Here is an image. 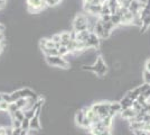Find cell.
I'll use <instances>...</instances> for the list:
<instances>
[{
    "instance_id": "1",
    "label": "cell",
    "mask_w": 150,
    "mask_h": 135,
    "mask_svg": "<svg viewBox=\"0 0 150 135\" xmlns=\"http://www.w3.org/2000/svg\"><path fill=\"white\" fill-rule=\"evenodd\" d=\"M91 108L100 116L101 119L106 117V116H112V117H114L115 114L121 113V110H122L120 101H114V103H111V101L98 103L92 105Z\"/></svg>"
},
{
    "instance_id": "2",
    "label": "cell",
    "mask_w": 150,
    "mask_h": 135,
    "mask_svg": "<svg viewBox=\"0 0 150 135\" xmlns=\"http://www.w3.org/2000/svg\"><path fill=\"white\" fill-rule=\"evenodd\" d=\"M82 69L85 71L93 72V73H95L98 77H100V78L105 77V74L108 73V71H109L108 65H106V63L104 62V60H103V58H102L101 55H99V56L96 58V61L94 62V64L83 65Z\"/></svg>"
},
{
    "instance_id": "3",
    "label": "cell",
    "mask_w": 150,
    "mask_h": 135,
    "mask_svg": "<svg viewBox=\"0 0 150 135\" xmlns=\"http://www.w3.org/2000/svg\"><path fill=\"white\" fill-rule=\"evenodd\" d=\"M45 61L50 66H56L61 69H69V62H67L62 55H46Z\"/></svg>"
},
{
    "instance_id": "4",
    "label": "cell",
    "mask_w": 150,
    "mask_h": 135,
    "mask_svg": "<svg viewBox=\"0 0 150 135\" xmlns=\"http://www.w3.org/2000/svg\"><path fill=\"white\" fill-rule=\"evenodd\" d=\"M88 28V17L85 14H77L73 19V29L76 32L85 31Z\"/></svg>"
},
{
    "instance_id": "5",
    "label": "cell",
    "mask_w": 150,
    "mask_h": 135,
    "mask_svg": "<svg viewBox=\"0 0 150 135\" xmlns=\"http://www.w3.org/2000/svg\"><path fill=\"white\" fill-rule=\"evenodd\" d=\"M27 10L30 14H39L46 8L45 0H26Z\"/></svg>"
},
{
    "instance_id": "6",
    "label": "cell",
    "mask_w": 150,
    "mask_h": 135,
    "mask_svg": "<svg viewBox=\"0 0 150 135\" xmlns=\"http://www.w3.org/2000/svg\"><path fill=\"white\" fill-rule=\"evenodd\" d=\"M75 122L79 126H81L83 129H90L92 126V123L88 121V118L86 117V107L82 108V109L77 110L76 115H75Z\"/></svg>"
},
{
    "instance_id": "7",
    "label": "cell",
    "mask_w": 150,
    "mask_h": 135,
    "mask_svg": "<svg viewBox=\"0 0 150 135\" xmlns=\"http://www.w3.org/2000/svg\"><path fill=\"white\" fill-rule=\"evenodd\" d=\"M10 95H11L13 103L20 99V98H37L36 94L31 89H29V88H21V89H18L16 90V91H13V92H11Z\"/></svg>"
},
{
    "instance_id": "8",
    "label": "cell",
    "mask_w": 150,
    "mask_h": 135,
    "mask_svg": "<svg viewBox=\"0 0 150 135\" xmlns=\"http://www.w3.org/2000/svg\"><path fill=\"white\" fill-rule=\"evenodd\" d=\"M88 132H90L92 135H112L111 129L103 126L100 122L93 124L90 129H88Z\"/></svg>"
},
{
    "instance_id": "9",
    "label": "cell",
    "mask_w": 150,
    "mask_h": 135,
    "mask_svg": "<svg viewBox=\"0 0 150 135\" xmlns=\"http://www.w3.org/2000/svg\"><path fill=\"white\" fill-rule=\"evenodd\" d=\"M83 8L91 16L100 17L102 10V4H91V2H83Z\"/></svg>"
},
{
    "instance_id": "10",
    "label": "cell",
    "mask_w": 150,
    "mask_h": 135,
    "mask_svg": "<svg viewBox=\"0 0 150 135\" xmlns=\"http://www.w3.org/2000/svg\"><path fill=\"white\" fill-rule=\"evenodd\" d=\"M100 37L95 34L94 32H91L90 34V36H88V41L85 42V44H86V47H88V50L90 49H99V46H100Z\"/></svg>"
},
{
    "instance_id": "11",
    "label": "cell",
    "mask_w": 150,
    "mask_h": 135,
    "mask_svg": "<svg viewBox=\"0 0 150 135\" xmlns=\"http://www.w3.org/2000/svg\"><path fill=\"white\" fill-rule=\"evenodd\" d=\"M40 111H42V108H39V109L37 110V113L35 114V116H34L33 118H30L29 129H31V131H40V129H42V124H40V119H39Z\"/></svg>"
},
{
    "instance_id": "12",
    "label": "cell",
    "mask_w": 150,
    "mask_h": 135,
    "mask_svg": "<svg viewBox=\"0 0 150 135\" xmlns=\"http://www.w3.org/2000/svg\"><path fill=\"white\" fill-rule=\"evenodd\" d=\"M137 114H138V111L134 109L132 106L121 110V116H122V118H125V119H128V121L131 119V118H133Z\"/></svg>"
},
{
    "instance_id": "13",
    "label": "cell",
    "mask_w": 150,
    "mask_h": 135,
    "mask_svg": "<svg viewBox=\"0 0 150 135\" xmlns=\"http://www.w3.org/2000/svg\"><path fill=\"white\" fill-rule=\"evenodd\" d=\"M133 18H134V15H133L130 10H128L127 13L123 14V15L121 16V25H129V24H132Z\"/></svg>"
},
{
    "instance_id": "14",
    "label": "cell",
    "mask_w": 150,
    "mask_h": 135,
    "mask_svg": "<svg viewBox=\"0 0 150 135\" xmlns=\"http://www.w3.org/2000/svg\"><path fill=\"white\" fill-rule=\"evenodd\" d=\"M76 32V31H75ZM91 32L88 29H85V31H81V32H76V36H75V39L77 41H81V42H86L90 36Z\"/></svg>"
},
{
    "instance_id": "15",
    "label": "cell",
    "mask_w": 150,
    "mask_h": 135,
    "mask_svg": "<svg viewBox=\"0 0 150 135\" xmlns=\"http://www.w3.org/2000/svg\"><path fill=\"white\" fill-rule=\"evenodd\" d=\"M72 41L71 37V32H63L61 33V45L67 46L69 44V42Z\"/></svg>"
},
{
    "instance_id": "16",
    "label": "cell",
    "mask_w": 150,
    "mask_h": 135,
    "mask_svg": "<svg viewBox=\"0 0 150 135\" xmlns=\"http://www.w3.org/2000/svg\"><path fill=\"white\" fill-rule=\"evenodd\" d=\"M106 2H108V5H109L110 9H111V15H112V14H115L117 9H118L120 6L119 0H108Z\"/></svg>"
},
{
    "instance_id": "17",
    "label": "cell",
    "mask_w": 150,
    "mask_h": 135,
    "mask_svg": "<svg viewBox=\"0 0 150 135\" xmlns=\"http://www.w3.org/2000/svg\"><path fill=\"white\" fill-rule=\"evenodd\" d=\"M10 117H11V119H13V118H16V119H18L20 122H23V119L25 118V111L23 109H17L13 114L10 115Z\"/></svg>"
},
{
    "instance_id": "18",
    "label": "cell",
    "mask_w": 150,
    "mask_h": 135,
    "mask_svg": "<svg viewBox=\"0 0 150 135\" xmlns=\"http://www.w3.org/2000/svg\"><path fill=\"white\" fill-rule=\"evenodd\" d=\"M150 27V15L142 19V25L140 27V33H144Z\"/></svg>"
},
{
    "instance_id": "19",
    "label": "cell",
    "mask_w": 150,
    "mask_h": 135,
    "mask_svg": "<svg viewBox=\"0 0 150 135\" xmlns=\"http://www.w3.org/2000/svg\"><path fill=\"white\" fill-rule=\"evenodd\" d=\"M42 51L44 53V55H59L58 54V50H57L56 47H54V49H42Z\"/></svg>"
},
{
    "instance_id": "20",
    "label": "cell",
    "mask_w": 150,
    "mask_h": 135,
    "mask_svg": "<svg viewBox=\"0 0 150 135\" xmlns=\"http://www.w3.org/2000/svg\"><path fill=\"white\" fill-rule=\"evenodd\" d=\"M111 21H112L114 26L117 27V26L121 25V17H120L118 14H112L111 15Z\"/></svg>"
},
{
    "instance_id": "21",
    "label": "cell",
    "mask_w": 150,
    "mask_h": 135,
    "mask_svg": "<svg viewBox=\"0 0 150 135\" xmlns=\"http://www.w3.org/2000/svg\"><path fill=\"white\" fill-rule=\"evenodd\" d=\"M101 15H111V9H110V7H109V5H108V2H103V4H102Z\"/></svg>"
},
{
    "instance_id": "22",
    "label": "cell",
    "mask_w": 150,
    "mask_h": 135,
    "mask_svg": "<svg viewBox=\"0 0 150 135\" xmlns=\"http://www.w3.org/2000/svg\"><path fill=\"white\" fill-rule=\"evenodd\" d=\"M57 50H58V54H59V55H62V56H65V55L69 54V49H67V46L61 45Z\"/></svg>"
},
{
    "instance_id": "23",
    "label": "cell",
    "mask_w": 150,
    "mask_h": 135,
    "mask_svg": "<svg viewBox=\"0 0 150 135\" xmlns=\"http://www.w3.org/2000/svg\"><path fill=\"white\" fill-rule=\"evenodd\" d=\"M9 106H10V103H7L5 100H2L0 103V111H8Z\"/></svg>"
},
{
    "instance_id": "24",
    "label": "cell",
    "mask_w": 150,
    "mask_h": 135,
    "mask_svg": "<svg viewBox=\"0 0 150 135\" xmlns=\"http://www.w3.org/2000/svg\"><path fill=\"white\" fill-rule=\"evenodd\" d=\"M29 123H30V119L29 118H24L23 122H21V129H29Z\"/></svg>"
},
{
    "instance_id": "25",
    "label": "cell",
    "mask_w": 150,
    "mask_h": 135,
    "mask_svg": "<svg viewBox=\"0 0 150 135\" xmlns=\"http://www.w3.org/2000/svg\"><path fill=\"white\" fill-rule=\"evenodd\" d=\"M54 43H56V44H61V34H54V35H52L50 37Z\"/></svg>"
},
{
    "instance_id": "26",
    "label": "cell",
    "mask_w": 150,
    "mask_h": 135,
    "mask_svg": "<svg viewBox=\"0 0 150 135\" xmlns=\"http://www.w3.org/2000/svg\"><path fill=\"white\" fill-rule=\"evenodd\" d=\"M132 1H133V0H119V4H120V6L129 8V6H130V4H131Z\"/></svg>"
},
{
    "instance_id": "27",
    "label": "cell",
    "mask_w": 150,
    "mask_h": 135,
    "mask_svg": "<svg viewBox=\"0 0 150 135\" xmlns=\"http://www.w3.org/2000/svg\"><path fill=\"white\" fill-rule=\"evenodd\" d=\"M144 80L146 84H150V72L147 70L144 71Z\"/></svg>"
},
{
    "instance_id": "28",
    "label": "cell",
    "mask_w": 150,
    "mask_h": 135,
    "mask_svg": "<svg viewBox=\"0 0 150 135\" xmlns=\"http://www.w3.org/2000/svg\"><path fill=\"white\" fill-rule=\"evenodd\" d=\"M2 99L5 100V101H7V103H13V100H11V95L10 94H4L2 92Z\"/></svg>"
},
{
    "instance_id": "29",
    "label": "cell",
    "mask_w": 150,
    "mask_h": 135,
    "mask_svg": "<svg viewBox=\"0 0 150 135\" xmlns=\"http://www.w3.org/2000/svg\"><path fill=\"white\" fill-rule=\"evenodd\" d=\"M133 134L134 135H149V133L144 131V129H136V131H133Z\"/></svg>"
},
{
    "instance_id": "30",
    "label": "cell",
    "mask_w": 150,
    "mask_h": 135,
    "mask_svg": "<svg viewBox=\"0 0 150 135\" xmlns=\"http://www.w3.org/2000/svg\"><path fill=\"white\" fill-rule=\"evenodd\" d=\"M13 127H21V122L16 119V118H13Z\"/></svg>"
},
{
    "instance_id": "31",
    "label": "cell",
    "mask_w": 150,
    "mask_h": 135,
    "mask_svg": "<svg viewBox=\"0 0 150 135\" xmlns=\"http://www.w3.org/2000/svg\"><path fill=\"white\" fill-rule=\"evenodd\" d=\"M45 2H46V6L47 7H55L57 5L55 0H45Z\"/></svg>"
},
{
    "instance_id": "32",
    "label": "cell",
    "mask_w": 150,
    "mask_h": 135,
    "mask_svg": "<svg viewBox=\"0 0 150 135\" xmlns=\"http://www.w3.org/2000/svg\"><path fill=\"white\" fill-rule=\"evenodd\" d=\"M23 129L21 127H13V135H20Z\"/></svg>"
},
{
    "instance_id": "33",
    "label": "cell",
    "mask_w": 150,
    "mask_h": 135,
    "mask_svg": "<svg viewBox=\"0 0 150 135\" xmlns=\"http://www.w3.org/2000/svg\"><path fill=\"white\" fill-rule=\"evenodd\" d=\"M144 70H147L150 72V59H148V60L146 61V63H144Z\"/></svg>"
},
{
    "instance_id": "34",
    "label": "cell",
    "mask_w": 150,
    "mask_h": 135,
    "mask_svg": "<svg viewBox=\"0 0 150 135\" xmlns=\"http://www.w3.org/2000/svg\"><path fill=\"white\" fill-rule=\"evenodd\" d=\"M5 29H6V27H5V25H2V24L0 23V34H1V33L5 32Z\"/></svg>"
},
{
    "instance_id": "35",
    "label": "cell",
    "mask_w": 150,
    "mask_h": 135,
    "mask_svg": "<svg viewBox=\"0 0 150 135\" xmlns=\"http://www.w3.org/2000/svg\"><path fill=\"white\" fill-rule=\"evenodd\" d=\"M6 6V1H4V0H0V9H2L4 7Z\"/></svg>"
},
{
    "instance_id": "36",
    "label": "cell",
    "mask_w": 150,
    "mask_h": 135,
    "mask_svg": "<svg viewBox=\"0 0 150 135\" xmlns=\"http://www.w3.org/2000/svg\"><path fill=\"white\" fill-rule=\"evenodd\" d=\"M2 100H4V99H2V92H0V103H1Z\"/></svg>"
},
{
    "instance_id": "37",
    "label": "cell",
    "mask_w": 150,
    "mask_h": 135,
    "mask_svg": "<svg viewBox=\"0 0 150 135\" xmlns=\"http://www.w3.org/2000/svg\"><path fill=\"white\" fill-rule=\"evenodd\" d=\"M55 1H56V4L58 5V4H61V2H62L63 0H55Z\"/></svg>"
},
{
    "instance_id": "38",
    "label": "cell",
    "mask_w": 150,
    "mask_h": 135,
    "mask_svg": "<svg viewBox=\"0 0 150 135\" xmlns=\"http://www.w3.org/2000/svg\"><path fill=\"white\" fill-rule=\"evenodd\" d=\"M4 1H7V0H4Z\"/></svg>"
}]
</instances>
